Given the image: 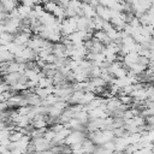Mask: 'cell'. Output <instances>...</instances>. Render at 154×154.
Here are the masks:
<instances>
[{
	"instance_id": "1",
	"label": "cell",
	"mask_w": 154,
	"mask_h": 154,
	"mask_svg": "<svg viewBox=\"0 0 154 154\" xmlns=\"http://www.w3.org/2000/svg\"><path fill=\"white\" fill-rule=\"evenodd\" d=\"M85 138H87V134L85 132H82V131H71V134L64 140V143L65 144H69V146H72V144H76V143H82Z\"/></svg>"
},
{
	"instance_id": "2",
	"label": "cell",
	"mask_w": 154,
	"mask_h": 154,
	"mask_svg": "<svg viewBox=\"0 0 154 154\" xmlns=\"http://www.w3.org/2000/svg\"><path fill=\"white\" fill-rule=\"evenodd\" d=\"M17 57H20V58H23V59H25L26 61H35L36 60V57H37V54L32 51V49H30V48H28V47H25Z\"/></svg>"
},
{
	"instance_id": "3",
	"label": "cell",
	"mask_w": 154,
	"mask_h": 154,
	"mask_svg": "<svg viewBox=\"0 0 154 154\" xmlns=\"http://www.w3.org/2000/svg\"><path fill=\"white\" fill-rule=\"evenodd\" d=\"M0 4L2 6V8H4V12L7 13V14L11 13L13 10H16L17 6L19 5V2L13 1V0H2V1H0Z\"/></svg>"
},
{
	"instance_id": "4",
	"label": "cell",
	"mask_w": 154,
	"mask_h": 154,
	"mask_svg": "<svg viewBox=\"0 0 154 154\" xmlns=\"http://www.w3.org/2000/svg\"><path fill=\"white\" fill-rule=\"evenodd\" d=\"M94 149H95V144H94L91 141H89L88 138H85V140L82 142V150H83V153L93 154Z\"/></svg>"
},
{
	"instance_id": "5",
	"label": "cell",
	"mask_w": 154,
	"mask_h": 154,
	"mask_svg": "<svg viewBox=\"0 0 154 154\" xmlns=\"http://www.w3.org/2000/svg\"><path fill=\"white\" fill-rule=\"evenodd\" d=\"M94 97H95V95H94L93 93H90V91H84V94H83V96H82V99H81V101H79L78 105H82V106L88 105Z\"/></svg>"
},
{
	"instance_id": "6",
	"label": "cell",
	"mask_w": 154,
	"mask_h": 154,
	"mask_svg": "<svg viewBox=\"0 0 154 154\" xmlns=\"http://www.w3.org/2000/svg\"><path fill=\"white\" fill-rule=\"evenodd\" d=\"M49 85H53L52 83V77H42L38 79L37 82V87L38 88H47Z\"/></svg>"
},
{
	"instance_id": "7",
	"label": "cell",
	"mask_w": 154,
	"mask_h": 154,
	"mask_svg": "<svg viewBox=\"0 0 154 154\" xmlns=\"http://www.w3.org/2000/svg\"><path fill=\"white\" fill-rule=\"evenodd\" d=\"M22 137H23V135H22L20 132H18V131H16V130H12V131H10L7 138H8V141H10L11 143H14V142L19 141Z\"/></svg>"
},
{
	"instance_id": "8",
	"label": "cell",
	"mask_w": 154,
	"mask_h": 154,
	"mask_svg": "<svg viewBox=\"0 0 154 154\" xmlns=\"http://www.w3.org/2000/svg\"><path fill=\"white\" fill-rule=\"evenodd\" d=\"M48 129H49V130H52L53 132L58 134L59 131H61V130L64 129V124H61V123H55V124H53V125L48 126Z\"/></svg>"
},
{
	"instance_id": "9",
	"label": "cell",
	"mask_w": 154,
	"mask_h": 154,
	"mask_svg": "<svg viewBox=\"0 0 154 154\" xmlns=\"http://www.w3.org/2000/svg\"><path fill=\"white\" fill-rule=\"evenodd\" d=\"M55 137V132H53L52 130H49V129H47V131L45 132V135H43V138H46L47 141H52L53 138Z\"/></svg>"
},
{
	"instance_id": "10",
	"label": "cell",
	"mask_w": 154,
	"mask_h": 154,
	"mask_svg": "<svg viewBox=\"0 0 154 154\" xmlns=\"http://www.w3.org/2000/svg\"><path fill=\"white\" fill-rule=\"evenodd\" d=\"M23 6H25V7H28V8H30V10H32V7L35 6V1H31V0H25V1H23V2H20Z\"/></svg>"
},
{
	"instance_id": "11",
	"label": "cell",
	"mask_w": 154,
	"mask_h": 154,
	"mask_svg": "<svg viewBox=\"0 0 154 154\" xmlns=\"http://www.w3.org/2000/svg\"><path fill=\"white\" fill-rule=\"evenodd\" d=\"M11 89H10V85H7L6 83H0V94H4V93H6V91H10Z\"/></svg>"
},
{
	"instance_id": "12",
	"label": "cell",
	"mask_w": 154,
	"mask_h": 154,
	"mask_svg": "<svg viewBox=\"0 0 154 154\" xmlns=\"http://www.w3.org/2000/svg\"><path fill=\"white\" fill-rule=\"evenodd\" d=\"M0 83H2V77L0 76Z\"/></svg>"
},
{
	"instance_id": "13",
	"label": "cell",
	"mask_w": 154,
	"mask_h": 154,
	"mask_svg": "<svg viewBox=\"0 0 154 154\" xmlns=\"http://www.w3.org/2000/svg\"><path fill=\"white\" fill-rule=\"evenodd\" d=\"M81 154H89V153H81Z\"/></svg>"
},
{
	"instance_id": "14",
	"label": "cell",
	"mask_w": 154,
	"mask_h": 154,
	"mask_svg": "<svg viewBox=\"0 0 154 154\" xmlns=\"http://www.w3.org/2000/svg\"><path fill=\"white\" fill-rule=\"evenodd\" d=\"M53 154H59V153H53Z\"/></svg>"
}]
</instances>
